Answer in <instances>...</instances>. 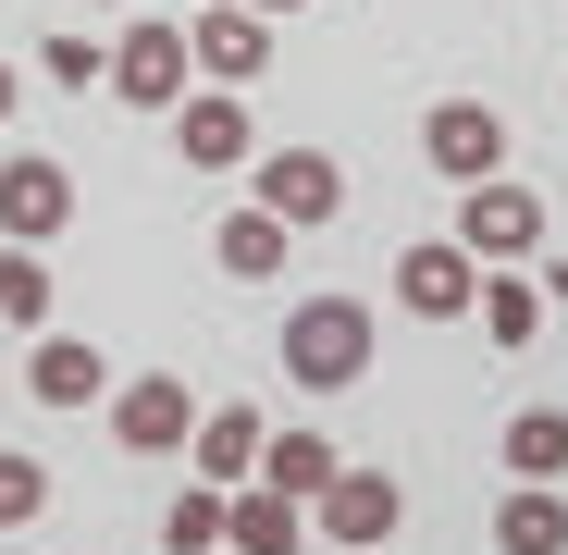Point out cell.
<instances>
[{
	"instance_id": "obj_12",
	"label": "cell",
	"mask_w": 568,
	"mask_h": 555,
	"mask_svg": "<svg viewBox=\"0 0 568 555\" xmlns=\"http://www.w3.org/2000/svg\"><path fill=\"white\" fill-rule=\"evenodd\" d=\"M260 482L297 494V506H322V494L346 482V444H334V432H272V444H260Z\"/></svg>"
},
{
	"instance_id": "obj_5",
	"label": "cell",
	"mask_w": 568,
	"mask_h": 555,
	"mask_svg": "<svg viewBox=\"0 0 568 555\" xmlns=\"http://www.w3.org/2000/svg\"><path fill=\"white\" fill-rule=\"evenodd\" d=\"M310 518H322V543H334V555H384V543H396V518H408V494H396V470H346Z\"/></svg>"
},
{
	"instance_id": "obj_17",
	"label": "cell",
	"mask_w": 568,
	"mask_h": 555,
	"mask_svg": "<svg viewBox=\"0 0 568 555\" xmlns=\"http://www.w3.org/2000/svg\"><path fill=\"white\" fill-rule=\"evenodd\" d=\"M495 555H568V506H556L544 482H519V494L495 506Z\"/></svg>"
},
{
	"instance_id": "obj_19",
	"label": "cell",
	"mask_w": 568,
	"mask_h": 555,
	"mask_svg": "<svg viewBox=\"0 0 568 555\" xmlns=\"http://www.w3.org/2000/svg\"><path fill=\"white\" fill-rule=\"evenodd\" d=\"M161 543H173V555H223V494H211V482H199V494H173Z\"/></svg>"
},
{
	"instance_id": "obj_6",
	"label": "cell",
	"mask_w": 568,
	"mask_h": 555,
	"mask_svg": "<svg viewBox=\"0 0 568 555\" xmlns=\"http://www.w3.org/2000/svg\"><path fill=\"white\" fill-rule=\"evenodd\" d=\"M247 210H272L284 235H310V223H334V210H346V173H334L322 148H272V161H260V198H247Z\"/></svg>"
},
{
	"instance_id": "obj_8",
	"label": "cell",
	"mask_w": 568,
	"mask_h": 555,
	"mask_svg": "<svg viewBox=\"0 0 568 555\" xmlns=\"http://www.w3.org/2000/svg\"><path fill=\"white\" fill-rule=\"evenodd\" d=\"M199 420H211V408H199V395H185V383H173V370H149V383H124V395H112V432H124L136 456H173V444H185V432H199Z\"/></svg>"
},
{
	"instance_id": "obj_28",
	"label": "cell",
	"mask_w": 568,
	"mask_h": 555,
	"mask_svg": "<svg viewBox=\"0 0 568 555\" xmlns=\"http://www.w3.org/2000/svg\"><path fill=\"white\" fill-rule=\"evenodd\" d=\"M199 13H223V0H199Z\"/></svg>"
},
{
	"instance_id": "obj_9",
	"label": "cell",
	"mask_w": 568,
	"mask_h": 555,
	"mask_svg": "<svg viewBox=\"0 0 568 555\" xmlns=\"http://www.w3.org/2000/svg\"><path fill=\"white\" fill-rule=\"evenodd\" d=\"M62 223H74V173H62V161H0V235L38 247V235H62Z\"/></svg>"
},
{
	"instance_id": "obj_16",
	"label": "cell",
	"mask_w": 568,
	"mask_h": 555,
	"mask_svg": "<svg viewBox=\"0 0 568 555\" xmlns=\"http://www.w3.org/2000/svg\"><path fill=\"white\" fill-rule=\"evenodd\" d=\"M211 259L235 271V285H272V271H284V223L272 210H223L211 223Z\"/></svg>"
},
{
	"instance_id": "obj_22",
	"label": "cell",
	"mask_w": 568,
	"mask_h": 555,
	"mask_svg": "<svg viewBox=\"0 0 568 555\" xmlns=\"http://www.w3.org/2000/svg\"><path fill=\"white\" fill-rule=\"evenodd\" d=\"M50 506V470H38V456H0V531H26Z\"/></svg>"
},
{
	"instance_id": "obj_26",
	"label": "cell",
	"mask_w": 568,
	"mask_h": 555,
	"mask_svg": "<svg viewBox=\"0 0 568 555\" xmlns=\"http://www.w3.org/2000/svg\"><path fill=\"white\" fill-rule=\"evenodd\" d=\"M0 124H13V62H0Z\"/></svg>"
},
{
	"instance_id": "obj_4",
	"label": "cell",
	"mask_w": 568,
	"mask_h": 555,
	"mask_svg": "<svg viewBox=\"0 0 568 555\" xmlns=\"http://www.w3.org/2000/svg\"><path fill=\"white\" fill-rule=\"evenodd\" d=\"M420 161H433L445 185H495V173H507V124H495L483 100H433V112H420Z\"/></svg>"
},
{
	"instance_id": "obj_24",
	"label": "cell",
	"mask_w": 568,
	"mask_h": 555,
	"mask_svg": "<svg viewBox=\"0 0 568 555\" xmlns=\"http://www.w3.org/2000/svg\"><path fill=\"white\" fill-rule=\"evenodd\" d=\"M235 13H260V25H284V13H310V0H235Z\"/></svg>"
},
{
	"instance_id": "obj_20",
	"label": "cell",
	"mask_w": 568,
	"mask_h": 555,
	"mask_svg": "<svg viewBox=\"0 0 568 555\" xmlns=\"http://www.w3.org/2000/svg\"><path fill=\"white\" fill-rule=\"evenodd\" d=\"M531 321H544V297L507 285V271H483V333H495V346H531Z\"/></svg>"
},
{
	"instance_id": "obj_27",
	"label": "cell",
	"mask_w": 568,
	"mask_h": 555,
	"mask_svg": "<svg viewBox=\"0 0 568 555\" xmlns=\"http://www.w3.org/2000/svg\"><path fill=\"white\" fill-rule=\"evenodd\" d=\"M87 13H112V0H87Z\"/></svg>"
},
{
	"instance_id": "obj_25",
	"label": "cell",
	"mask_w": 568,
	"mask_h": 555,
	"mask_svg": "<svg viewBox=\"0 0 568 555\" xmlns=\"http://www.w3.org/2000/svg\"><path fill=\"white\" fill-rule=\"evenodd\" d=\"M544 297H568V259H544Z\"/></svg>"
},
{
	"instance_id": "obj_21",
	"label": "cell",
	"mask_w": 568,
	"mask_h": 555,
	"mask_svg": "<svg viewBox=\"0 0 568 555\" xmlns=\"http://www.w3.org/2000/svg\"><path fill=\"white\" fill-rule=\"evenodd\" d=\"M0 321H50V259H0Z\"/></svg>"
},
{
	"instance_id": "obj_14",
	"label": "cell",
	"mask_w": 568,
	"mask_h": 555,
	"mask_svg": "<svg viewBox=\"0 0 568 555\" xmlns=\"http://www.w3.org/2000/svg\"><path fill=\"white\" fill-rule=\"evenodd\" d=\"M185 50H199V74L247 86V74L272 62V25H260V13H235V0H223V13H199V25H185Z\"/></svg>"
},
{
	"instance_id": "obj_18",
	"label": "cell",
	"mask_w": 568,
	"mask_h": 555,
	"mask_svg": "<svg viewBox=\"0 0 568 555\" xmlns=\"http://www.w3.org/2000/svg\"><path fill=\"white\" fill-rule=\"evenodd\" d=\"M507 470L519 482H568V408H519L507 420Z\"/></svg>"
},
{
	"instance_id": "obj_11",
	"label": "cell",
	"mask_w": 568,
	"mask_h": 555,
	"mask_svg": "<svg viewBox=\"0 0 568 555\" xmlns=\"http://www.w3.org/2000/svg\"><path fill=\"white\" fill-rule=\"evenodd\" d=\"M260 444H272V432H260V408H211V420H199V456H185V470H199L211 494H247V482H260Z\"/></svg>"
},
{
	"instance_id": "obj_15",
	"label": "cell",
	"mask_w": 568,
	"mask_h": 555,
	"mask_svg": "<svg viewBox=\"0 0 568 555\" xmlns=\"http://www.w3.org/2000/svg\"><path fill=\"white\" fill-rule=\"evenodd\" d=\"M100 383H112V358L87 346V333H50V346H38V370H26V395H38V408H87Z\"/></svg>"
},
{
	"instance_id": "obj_3",
	"label": "cell",
	"mask_w": 568,
	"mask_h": 555,
	"mask_svg": "<svg viewBox=\"0 0 568 555\" xmlns=\"http://www.w3.org/2000/svg\"><path fill=\"white\" fill-rule=\"evenodd\" d=\"M185 74H199L185 25H124V38H112V100H136V112H185Z\"/></svg>"
},
{
	"instance_id": "obj_1",
	"label": "cell",
	"mask_w": 568,
	"mask_h": 555,
	"mask_svg": "<svg viewBox=\"0 0 568 555\" xmlns=\"http://www.w3.org/2000/svg\"><path fill=\"white\" fill-rule=\"evenodd\" d=\"M284 383H310V395H346L358 370H371V309L358 297H310V309H284Z\"/></svg>"
},
{
	"instance_id": "obj_13",
	"label": "cell",
	"mask_w": 568,
	"mask_h": 555,
	"mask_svg": "<svg viewBox=\"0 0 568 555\" xmlns=\"http://www.w3.org/2000/svg\"><path fill=\"white\" fill-rule=\"evenodd\" d=\"M173 148H185V173H235V161H247V112H235V86L185 100V112H173Z\"/></svg>"
},
{
	"instance_id": "obj_2",
	"label": "cell",
	"mask_w": 568,
	"mask_h": 555,
	"mask_svg": "<svg viewBox=\"0 0 568 555\" xmlns=\"http://www.w3.org/2000/svg\"><path fill=\"white\" fill-rule=\"evenodd\" d=\"M457 247L469 259H483V271H507V259H531L544 247V198H531V185H457Z\"/></svg>"
},
{
	"instance_id": "obj_10",
	"label": "cell",
	"mask_w": 568,
	"mask_h": 555,
	"mask_svg": "<svg viewBox=\"0 0 568 555\" xmlns=\"http://www.w3.org/2000/svg\"><path fill=\"white\" fill-rule=\"evenodd\" d=\"M297 543H310V506L297 494H272V482L223 494V555H297Z\"/></svg>"
},
{
	"instance_id": "obj_23",
	"label": "cell",
	"mask_w": 568,
	"mask_h": 555,
	"mask_svg": "<svg viewBox=\"0 0 568 555\" xmlns=\"http://www.w3.org/2000/svg\"><path fill=\"white\" fill-rule=\"evenodd\" d=\"M38 62H50V74H62V86H112V50H87V38H50V50H38Z\"/></svg>"
},
{
	"instance_id": "obj_7",
	"label": "cell",
	"mask_w": 568,
	"mask_h": 555,
	"mask_svg": "<svg viewBox=\"0 0 568 555\" xmlns=\"http://www.w3.org/2000/svg\"><path fill=\"white\" fill-rule=\"evenodd\" d=\"M396 309H408V321H457V309H483V259H469L457 235L408 247V259H396Z\"/></svg>"
}]
</instances>
